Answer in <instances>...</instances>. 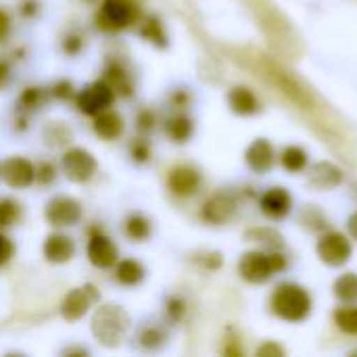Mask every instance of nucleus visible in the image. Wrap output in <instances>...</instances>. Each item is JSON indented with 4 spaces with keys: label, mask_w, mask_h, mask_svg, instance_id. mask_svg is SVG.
<instances>
[{
    "label": "nucleus",
    "mask_w": 357,
    "mask_h": 357,
    "mask_svg": "<svg viewBox=\"0 0 357 357\" xmlns=\"http://www.w3.org/2000/svg\"><path fill=\"white\" fill-rule=\"evenodd\" d=\"M130 331H132V318L121 305L102 303L92 314L90 333L107 349L119 347L128 339Z\"/></svg>",
    "instance_id": "nucleus-1"
},
{
    "label": "nucleus",
    "mask_w": 357,
    "mask_h": 357,
    "mask_svg": "<svg viewBox=\"0 0 357 357\" xmlns=\"http://www.w3.org/2000/svg\"><path fill=\"white\" fill-rule=\"evenodd\" d=\"M142 19V2L140 0H102L96 15L94 25L105 33H119L138 25Z\"/></svg>",
    "instance_id": "nucleus-2"
},
{
    "label": "nucleus",
    "mask_w": 357,
    "mask_h": 357,
    "mask_svg": "<svg viewBox=\"0 0 357 357\" xmlns=\"http://www.w3.org/2000/svg\"><path fill=\"white\" fill-rule=\"evenodd\" d=\"M115 100H117V94L113 90V86L105 77H98V79L88 82L86 86H82L75 92L73 105H75L77 113H82L86 117H96L98 113L111 109L115 105Z\"/></svg>",
    "instance_id": "nucleus-3"
},
{
    "label": "nucleus",
    "mask_w": 357,
    "mask_h": 357,
    "mask_svg": "<svg viewBox=\"0 0 357 357\" xmlns=\"http://www.w3.org/2000/svg\"><path fill=\"white\" fill-rule=\"evenodd\" d=\"M61 174L69 182L84 186L92 182L94 176L98 174V161L88 149L69 144L67 149H63V155H61Z\"/></svg>",
    "instance_id": "nucleus-4"
},
{
    "label": "nucleus",
    "mask_w": 357,
    "mask_h": 357,
    "mask_svg": "<svg viewBox=\"0 0 357 357\" xmlns=\"http://www.w3.org/2000/svg\"><path fill=\"white\" fill-rule=\"evenodd\" d=\"M272 307H274V314L280 316L282 320L299 322L310 314L312 301H310V295L301 287L282 284L272 297Z\"/></svg>",
    "instance_id": "nucleus-5"
},
{
    "label": "nucleus",
    "mask_w": 357,
    "mask_h": 357,
    "mask_svg": "<svg viewBox=\"0 0 357 357\" xmlns=\"http://www.w3.org/2000/svg\"><path fill=\"white\" fill-rule=\"evenodd\" d=\"M82 218H84V205L79 199L71 195H54L44 205V220L48 222V226L56 230L73 228L82 222Z\"/></svg>",
    "instance_id": "nucleus-6"
},
{
    "label": "nucleus",
    "mask_w": 357,
    "mask_h": 357,
    "mask_svg": "<svg viewBox=\"0 0 357 357\" xmlns=\"http://www.w3.org/2000/svg\"><path fill=\"white\" fill-rule=\"evenodd\" d=\"M86 257L90 266H94L96 270H113V266L119 259V247L109 234H105L100 226H92L88 230Z\"/></svg>",
    "instance_id": "nucleus-7"
},
{
    "label": "nucleus",
    "mask_w": 357,
    "mask_h": 357,
    "mask_svg": "<svg viewBox=\"0 0 357 357\" xmlns=\"http://www.w3.org/2000/svg\"><path fill=\"white\" fill-rule=\"evenodd\" d=\"M0 180L13 190H27L36 184V163L23 155L6 157L0 163Z\"/></svg>",
    "instance_id": "nucleus-8"
},
{
    "label": "nucleus",
    "mask_w": 357,
    "mask_h": 357,
    "mask_svg": "<svg viewBox=\"0 0 357 357\" xmlns=\"http://www.w3.org/2000/svg\"><path fill=\"white\" fill-rule=\"evenodd\" d=\"M100 299L94 284H84L77 289H71L63 301H61V316L67 322H79L84 316L90 314L92 305Z\"/></svg>",
    "instance_id": "nucleus-9"
},
{
    "label": "nucleus",
    "mask_w": 357,
    "mask_h": 357,
    "mask_svg": "<svg viewBox=\"0 0 357 357\" xmlns=\"http://www.w3.org/2000/svg\"><path fill=\"white\" fill-rule=\"evenodd\" d=\"M282 266H284V261L280 255H266L259 251H251V253L243 255V259L238 264V272L247 282H264Z\"/></svg>",
    "instance_id": "nucleus-10"
},
{
    "label": "nucleus",
    "mask_w": 357,
    "mask_h": 357,
    "mask_svg": "<svg viewBox=\"0 0 357 357\" xmlns=\"http://www.w3.org/2000/svg\"><path fill=\"white\" fill-rule=\"evenodd\" d=\"M75 251H77V247H75L73 236H69L67 232L56 230V228L42 243V255H44V259L48 264H54V266L69 264L75 257Z\"/></svg>",
    "instance_id": "nucleus-11"
},
{
    "label": "nucleus",
    "mask_w": 357,
    "mask_h": 357,
    "mask_svg": "<svg viewBox=\"0 0 357 357\" xmlns=\"http://www.w3.org/2000/svg\"><path fill=\"white\" fill-rule=\"evenodd\" d=\"M102 77L113 86L115 94L121 96V98H132L136 94V82H134V73L130 71V67L113 56V59H107L105 63V69H102Z\"/></svg>",
    "instance_id": "nucleus-12"
},
{
    "label": "nucleus",
    "mask_w": 357,
    "mask_h": 357,
    "mask_svg": "<svg viewBox=\"0 0 357 357\" xmlns=\"http://www.w3.org/2000/svg\"><path fill=\"white\" fill-rule=\"evenodd\" d=\"M92 132L96 138L105 140V142H115L126 134V119L119 111H115L113 107L98 113L96 117H92Z\"/></svg>",
    "instance_id": "nucleus-13"
},
{
    "label": "nucleus",
    "mask_w": 357,
    "mask_h": 357,
    "mask_svg": "<svg viewBox=\"0 0 357 357\" xmlns=\"http://www.w3.org/2000/svg\"><path fill=\"white\" fill-rule=\"evenodd\" d=\"M201 186V174L192 165H176L167 176V188L176 197H190Z\"/></svg>",
    "instance_id": "nucleus-14"
},
{
    "label": "nucleus",
    "mask_w": 357,
    "mask_h": 357,
    "mask_svg": "<svg viewBox=\"0 0 357 357\" xmlns=\"http://www.w3.org/2000/svg\"><path fill=\"white\" fill-rule=\"evenodd\" d=\"M318 255L328 266H343L351 257V245L343 234L333 232L318 243Z\"/></svg>",
    "instance_id": "nucleus-15"
},
{
    "label": "nucleus",
    "mask_w": 357,
    "mask_h": 357,
    "mask_svg": "<svg viewBox=\"0 0 357 357\" xmlns=\"http://www.w3.org/2000/svg\"><path fill=\"white\" fill-rule=\"evenodd\" d=\"M146 278V268L140 259L136 257H123L117 259V264L113 266V280L126 289H134L140 287Z\"/></svg>",
    "instance_id": "nucleus-16"
},
{
    "label": "nucleus",
    "mask_w": 357,
    "mask_h": 357,
    "mask_svg": "<svg viewBox=\"0 0 357 357\" xmlns=\"http://www.w3.org/2000/svg\"><path fill=\"white\" fill-rule=\"evenodd\" d=\"M234 207H236V205H234V199H232L230 195L220 192V195H213L211 199L205 201L201 215H203V220L209 222V224H224V222H228V220L232 218Z\"/></svg>",
    "instance_id": "nucleus-17"
},
{
    "label": "nucleus",
    "mask_w": 357,
    "mask_h": 357,
    "mask_svg": "<svg viewBox=\"0 0 357 357\" xmlns=\"http://www.w3.org/2000/svg\"><path fill=\"white\" fill-rule=\"evenodd\" d=\"M138 36L157 48H165L169 44L165 25L157 15H142V19L138 21Z\"/></svg>",
    "instance_id": "nucleus-18"
},
{
    "label": "nucleus",
    "mask_w": 357,
    "mask_h": 357,
    "mask_svg": "<svg viewBox=\"0 0 357 357\" xmlns=\"http://www.w3.org/2000/svg\"><path fill=\"white\" fill-rule=\"evenodd\" d=\"M123 234L130 243H146L153 234V224L144 213L132 211L123 220Z\"/></svg>",
    "instance_id": "nucleus-19"
},
{
    "label": "nucleus",
    "mask_w": 357,
    "mask_h": 357,
    "mask_svg": "<svg viewBox=\"0 0 357 357\" xmlns=\"http://www.w3.org/2000/svg\"><path fill=\"white\" fill-rule=\"evenodd\" d=\"M42 140L48 149H67L73 140V130L65 121H48L42 128Z\"/></svg>",
    "instance_id": "nucleus-20"
},
{
    "label": "nucleus",
    "mask_w": 357,
    "mask_h": 357,
    "mask_svg": "<svg viewBox=\"0 0 357 357\" xmlns=\"http://www.w3.org/2000/svg\"><path fill=\"white\" fill-rule=\"evenodd\" d=\"M247 163L253 172L264 174L274 165V151L270 146L268 140H255L249 149H247Z\"/></svg>",
    "instance_id": "nucleus-21"
},
{
    "label": "nucleus",
    "mask_w": 357,
    "mask_h": 357,
    "mask_svg": "<svg viewBox=\"0 0 357 357\" xmlns=\"http://www.w3.org/2000/svg\"><path fill=\"white\" fill-rule=\"evenodd\" d=\"M48 98V90L40 88V86H27L21 90L15 107H17V113H23V115H31L36 111L42 109V105L46 102Z\"/></svg>",
    "instance_id": "nucleus-22"
},
{
    "label": "nucleus",
    "mask_w": 357,
    "mask_h": 357,
    "mask_svg": "<svg viewBox=\"0 0 357 357\" xmlns=\"http://www.w3.org/2000/svg\"><path fill=\"white\" fill-rule=\"evenodd\" d=\"M192 132H195V123L184 113H178V115H172L169 119H165V134L169 136V140H174L178 144L188 142Z\"/></svg>",
    "instance_id": "nucleus-23"
},
{
    "label": "nucleus",
    "mask_w": 357,
    "mask_h": 357,
    "mask_svg": "<svg viewBox=\"0 0 357 357\" xmlns=\"http://www.w3.org/2000/svg\"><path fill=\"white\" fill-rule=\"evenodd\" d=\"M261 209L272 218H282L291 209V197L282 188H272L261 199Z\"/></svg>",
    "instance_id": "nucleus-24"
},
{
    "label": "nucleus",
    "mask_w": 357,
    "mask_h": 357,
    "mask_svg": "<svg viewBox=\"0 0 357 357\" xmlns=\"http://www.w3.org/2000/svg\"><path fill=\"white\" fill-rule=\"evenodd\" d=\"M136 341H138V347L144 349V351H159L165 347L167 343V335L161 326L157 324H146L138 331L136 335Z\"/></svg>",
    "instance_id": "nucleus-25"
},
{
    "label": "nucleus",
    "mask_w": 357,
    "mask_h": 357,
    "mask_svg": "<svg viewBox=\"0 0 357 357\" xmlns=\"http://www.w3.org/2000/svg\"><path fill=\"white\" fill-rule=\"evenodd\" d=\"M228 105H230V109L234 111V113H238V115H251V113H255L257 111V98L253 96V92L251 90H247V88H234V90H230V94H228Z\"/></svg>",
    "instance_id": "nucleus-26"
},
{
    "label": "nucleus",
    "mask_w": 357,
    "mask_h": 357,
    "mask_svg": "<svg viewBox=\"0 0 357 357\" xmlns=\"http://www.w3.org/2000/svg\"><path fill=\"white\" fill-rule=\"evenodd\" d=\"M23 218V205L13 197H0V230L17 226Z\"/></svg>",
    "instance_id": "nucleus-27"
},
{
    "label": "nucleus",
    "mask_w": 357,
    "mask_h": 357,
    "mask_svg": "<svg viewBox=\"0 0 357 357\" xmlns=\"http://www.w3.org/2000/svg\"><path fill=\"white\" fill-rule=\"evenodd\" d=\"M310 182L320 186V188H333L341 182V172L328 163H320L312 169V176H310Z\"/></svg>",
    "instance_id": "nucleus-28"
},
{
    "label": "nucleus",
    "mask_w": 357,
    "mask_h": 357,
    "mask_svg": "<svg viewBox=\"0 0 357 357\" xmlns=\"http://www.w3.org/2000/svg\"><path fill=\"white\" fill-rule=\"evenodd\" d=\"M128 155L132 159V163L136 165H144L153 159V146L146 138H142V134L138 138H134L128 146Z\"/></svg>",
    "instance_id": "nucleus-29"
},
{
    "label": "nucleus",
    "mask_w": 357,
    "mask_h": 357,
    "mask_svg": "<svg viewBox=\"0 0 357 357\" xmlns=\"http://www.w3.org/2000/svg\"><path fill=\"white\" fill-rule=\"evenodd\" d=\"M335 293L343 301H357V276L356 274H345L337 280Z\"/></svg>",
    "instance_id": "nucleus-30"
},
{
    "label": "nucleus",
    "mask_w": 357,
    "mask_h": 357,
    "mask_svg": "<svg viewBox=\"0 0 357 357\" xmlns=\"http://www.w3.org/2000/svg\"><path fill=\"white\" fill-rule=\"evenodd\" d=\"M59 178V167L52 161H40L36 163V184L40 186H52Z\"/></svg>",
    "instance_id": "nucleus-31"
},
{
    "label": "nucleus",
    "mask_w": 357,
    "mask_h": 357,
    "mask_svg": "<svg viewBox=\"0 0 357 357\" xmlns=\"http://www.w3.org/2000/svg\"><path fill=\"white\" fill-rule=\"evenodd\" d=\"M84 46H86V36L82 31H77V29L69 31L61 42V48H63V52L67 56H77L84 50Z\"/></svg>",
    "instance_id": "nucleus-32"
},
{
    "label": "nucleus",
    "mask_w": 357,
    "mask_h": 357,
    "mask_svg": "<svg viewBox=\"0 0 357 357\" xmlns=\"http://www.w3.org/2000/svg\"><path fill=\"white\" fill-rule=\"evenodd\" d=\"M282 163L289 172H301L307 163V155L299 146H289L282 155Z\"/></svg>",
    "instance_id": "nucleus-33"
},
{
    "label": "nucleus",
    "mask_w": 357,
    "mask_h": 357,
    "mask_svg": "<svg viewBox=\"0 0 357 357\" xmlns=\"http://www.w3.org/2000/svg\"><path fill=\"white\" fill-rule=\"evenodd\" d=\"M75 86L69 82V79H56L50 88H48V98H54V100H73L75 98Z\"/></svg>",
    "instance_id": "nucleus-34"
},
{
    "label": "nucleus",
    "mask_w": 357,
    "mask_h": 357,
    "mask_svg": "<svg viewBox=\"0 0 357 357\" xmlns=\"http://www.w3.org/2000/svg\"><path fill=\"white\" fill-rule=\"evenodd\" d=\"M335 320L341 331L357 335V307H343L335 314Z\"/></svg>",
    "instance_id": "nucleus-35"
},
{
    "label": "nucleus",
    "mask_w": 357,
    "mask_h": 357,
    "mask_svg": "<svg viewBox=\"0 0 357 357\" xmlns=\"http://www.w3.org/2000/svg\"><path fill=\"white\" fill-rule=\"evenodd\" d=\"M134 123H136V130H138L140 134H149V132H153L155 126H157V115H155L151 109H140V111L136 113Z\"/></svg>",
    "instance_id": "nucleus-36"
},
{
    "label": "nucleus",
    "mask_w": 357,
    "mask_h": 357,
    "mask_svg": "<svg viewBox=\"0 0 357 357\" xmlns=\"http://www.w3.org/2000/svg\"><path fill=\"white\" fill-rule=\"evenodd\" d=\"M15 243L8 234H4V230H0V268L6 266L13 257H15Z\"/></svg>",
    "instance_id": "nucleus-37"
},
{
    "label": "nucleus",
    "mask_w": 357,
    "mask_h": 357,
    "mask_svg": "<svg viewBox=\"0 0 357 357\" xmlns=\"http://www.w3.org/2000/svg\"><path fill=\"white\" fill-rule=\"evenodd\" d=\"M165 314H167L169 320H180L182 314H184V303L180 299H176V297L167 299L165 301Z\"/></svg>",
    "instance_id": "nucleus-38"
},
{
    "label": "nucleus",
    "mask_w": 357,
    "mask_h": 357,
    "mask_svg": "<svg viewBox=\"0 0 357 357\" xmlns=\"http://www.w3.org/2000/svg\"><path fill=\"white\" fill-rule=\"evenodd\" d=\"M10 31H13V19L4 8H0V44H4L10 38Z\"/></svg>",
    "instance_id": "nucleus-39"
},
{
    "label": "nucleus",
    "mask_w": 357,
    "mask_h": 357,
    "mask_svg": "<svg viewBox=\"0 0 357 357\" xmlns=\"http://www.w3.org/2000/svg\"><path fill=\"white\" fill-rule=\"evenodd\" d=\"M38 10H40V2L38 0H21V4H19V13L25 19H33L38 15Z\"/></svg>",
    "instance_id": "nucleus-40"
},
{
    "label": "nucleus",
    "mask_w": 357,
    "mask_h": 357,
    "mask_svg": "<svg viewBox=\"0 0 357 357\" xmlns=\"http://www.w3.org/2000/svg\"><path fill=\"white\" fill-rule=\"evenodd\" d=\"M10 75H13L10 63L6 59H0V90L10 82Z\"/></svg>",
    "instance_id": "nucleus-41"
},
{
    "label": "nucleus",
    "mask_w": 357,
    "mask_h": 357,
    "mask_svg": "<svg viewBox=\"0 0 357 357\" xmlns=\"http://www.w3.org/2000/svg\"><path fill=\"white\" fill-rule=\"evenodd\" d=\"M349 230H351V234L357 238V213L349 220Z\"/></svg>",
    "instance_id": "nucleus-42"
},
{
    "label": "nucleus",
    "mask_w": 357,
    "mask_h": 357,
    "mask_svg": "<svg viewBox=\"0 0 357 357\" xmlns=\"http://www.w3.org/2000/svg\"><path fill=\"white\" fill-rule=\"evenodd\" d=\"M86 2H96V0H86Z\"/></svg>",
    "instance_id": "nucleus-43"
}]
</instances>
